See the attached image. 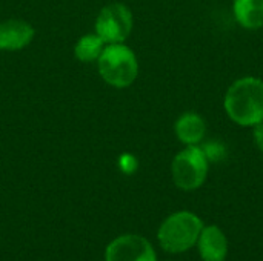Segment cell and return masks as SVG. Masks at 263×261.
<instances>
[{
  "instance_id": "cell-1",
  "label": "cell",
  "mask_w": 263,
  "mask_h": 261,
  "mask_svg": "<svg viewBox=\"0 0 263 261\" xmlns=\"http://www.w3.org/2000/svg\"><path fill=\"white\" fill-rule=\"evenodd\" d=\"M223 109L228 118L242 126L253 128L263 122V80L245 75L234 80L223 97Z\"/></svg>"
},
{
  "instance_id": "cell-2",
  "label": "cell",
  "mask_w": 263,
  "mask_h": 261,
  "mask_svg": "<svg viewBox=\"0 0 263 261\" xmlns=\"http://www.w3.org/2000/svg\"><path fill=\"white\" fill-rule=\"evenodd\" d=\"M203 226L200 217L191 211L174 212L162 222L157 231L159 245L168 254H183L196 246Z\"/></svg>"
},
{
  "instance_id": "cell-3",
  "label": "cell",
  "mask_w": 263,
  "mask_h": 261,
  "mask_svg": "<svg viewBox=\"0 0 263 261\" xmlns=\"http://www.w3.org/2000/svg\"><path fill=\"white\" fill-rule=\"evenodd\" d=\"M99 71L106 83L116 88H126L134 83L139 74L136 54L123 43H112L103 48L99 57Z\"/></svg>"
},
{
  "instance_id": "cell-4",
  "label": "cell",
  "mask_w": 263,
  "mask_h": 261,
  "mask_svg": "<svg viewBox=\"0 0 263 261\" xmlns=\"http://www.w3.org/2000/svg\"><path fill=\"white\" fill-rule=\"evenodd\" d=\"M210 162L199 146H185L179 151L171 163V177L180 191H196L208 178Z\"/></svg>"
},
{
  "instance_id": "cell-5",
  "label": "cell",
  "mask_w": 263,
  "mask_h": 261,
  "mask_svg": "<svg viewBox=\"0 0 263 261\" xmlns=\"http://www.w3.org/2000/svg\"><path fill=\"white\" fill-rule=\"evenodd\" d=\"M133 29V14L128 6L122 3H111L105 6L96 22L97 35L108 45L123 43Z\"/></svg>"
},
{
  "instance_id": "cell-6",
  "label": "cell",
  "mask_w": 263,
  "mask_h": 261,
  "mask_svg": "<svg viewBox=\"0 0 263 261\" xmlns=\"http://www.w3.org/2000/svg\"><path fill=\"white\" fill-rule=\"evenodd\" d=\"M105 261H157V255L145 237L126 234L114 238L106 246Z\"/></svg>"
},
{
  "instance_id": "cell-7",
  "label": "cell",
  "mask_w": 263,
  "mask_h": 261,
  "mask_svg": "<svg viewBox=\"0 0 263 261\" xmlns=\"http://www.w3.org/2000/svg\"><path fill=\"white\" fill-rule=\"evenodd\" d=\"M196 248L202 261H227L230 252L228 237L217 225L203 226Z\"/></svg>"
},
{
  "instance_id": "cell-8",
  "label": "cell",
  "mask_w": 263,
  "mask_h": 261,
  "mask_svg": "<svg viewBox=\"0 0 263 261\" xmlns=\"http://www.w3.org/2000/svg\"><path fill=\"white\" fill-rule=\"evenodd\" d=\"M174 134L185 146H199L206 138V122L196 111H186L174 123Z\"/></svg>"
},
{
  "instance_id": "cell-9",
  "label": "cell",
  "mask_w": 263,
  "mask_h": 261,
  "mask_svg": "<svg viewBox=\"0 0 263 261\" xmlns=\"http://www.w3.org/2000/svg\"><path fill=\"white\" fill-rule=\"evenodd\" d=\"M34 37V28L23 20L0 23V49L15 51L25 48Z\"/></svg>"
},
{
  "instance_id": "cell-10",
  "label": "cell",
  "mask_w": 263,
  "mask_h": 261,
  "mask_svg": "<svg viewBox=\"0 0 263 261\" xmlns=\"http://www.w3.org/2000/svg\"><path fill=\"white\" fill-rule=\"evenodd\" d=\"M233 15L243 29H260L263 28V0H234Z\"/></svg>"
},
{
  "instance_id": "cell-11",
  "label": "cell",
  "mask_w": 263,
  "mask_h": 261,
  "mask_svg": "<svg viewBox=\"0 0 263 261\" xmlns=\"http://www.w3.org/2000/svg\"><path fill=\"white\" fill-rule=\"evenodd\" d=\"M105 42L97 34L83 35L76 45V57L82 62H92L100 57Z\"/></svg>"
},
{
  "instance_id": "cell-12",
  "label": "cell",
  "mask_w": 263,
  "mask_h": 261,
  "mask_svg": "<svg viewBox=\"0 0 263 261\" xmlns=\"http://www.w3.org/2000/svg\"><path fill=\"white\" fill-rule=\"evenodd\" d=\"M200 148H202L203 154L206 155L210 165L211 163H220L228 155V149L220 140H203Z\"/></svg>"
},
{
  "instance_id": "cell-13",
  "label": "cell",
  "mask_w": 263,
  "mask_h": 261,
  "mask_svg": "<svg viewBox=\"0 0 263 261\" xmlns=\"http://www.w3.org/2000/svg\"><path fill=\"white\" fill-rule=\"evenodd\" d=\"M251 129H253V140H254V145H256V148L263 154V122L262 123H259V125H256V126H253Z\"/></svg>"
},
{
  "instance_id": "cell-14",
  "label": "cell",
  "mask_w": 263,
  "mask_h": 261,
  "mask_svg": "<svg viewBox=\"0 0 263 261\" xmlns=\"http://www.w3.org/2000/svg\"><path fill=\"white\" fill-rule=\"evenodd\" d=\"M120 163H122V169L126 171V172H133L137 168V160L133 155H128V154L122 157Z\"/></svg>"
}]
</instances>
